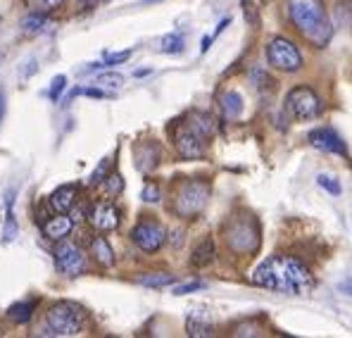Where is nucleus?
I'll return each instance as SVG.
<instances>
[{"instance_id":"nucleus-1","label":"nucleus","mask_w":352,"mask_h":338,"mask_svg":"<svg viewBox=\"0 0 352 338\" xmlns=\"http://www.w3.org/2000/svg\"><path fill=\"white\" fill-rule=\"evenodd\" d=\"M252 282L262 288L278 291V293L305 295L307 291H312L314 277L302 260L293 255H274L252 272Z\"/></svg>"},{"instance_id":"nucleus-2","label":"nucleus","mask_w":352,"mask_h":338,"mask_svg":"<svg viewBox=\"0 0 352 338\" xmlns=\"http://www.w3.org/2000/svg\"><path fill=\"white\" fill-rule=\"evenodd\" d=\"M288 19L305 39L317 48H326L333 36V24L329 19L322 0H288Z\"/></svg>"},{"instance_id":"nucleus-3","label":"nucleus","mask_w":352,"mask_h":338,"mask_svg":"<svg viewBox=\"0 0 352 338\" xmlns=\"http://www.w3.org/2000/svg\"><path fill=\"white\" fill-rule=\"evenodd\" d=\"M214 117L207 112H190L184 122L174 127L176 153L184 160H200L207 153V143L214 136Z\"/></svg>"},{"instance_id":"nucleus-4","label":"nucleus","mask_w":352,"mask_h":338,"mask_svg":"<svg viewBox=\"0 0 352 338\" xmlns=\"http://www.w3.org/2000/svg\"><path fill=\"white\" fill-rule=\"evenodd\" d=\"M86 324V312L74 303H67V300H60V303L50 305L48 312H45V324L43 329L38 331V336H53V338H69L81 334Z\"/></svg>"},{"instance_id":"nucleus-5","label":"nucleus","mask_w":352,"mask_h":338,"mask_svg":"<svg viewBox=\"0 0 352 338\" xmlns=\"http://www.w3.org/2000/svg\"><path fill=\"white\" fill-rule=\"evenodd\" d=\"M207 198H210V186L205 181H184L176 191L174 212L179 217H195L205 210Z\"/></svg>"},{"instance_id":"nucleus-6","label":"nucleus","mask_w":352,"mask_h":338,"mask_svg":"<svg viewBox=\"0 0 352 338\" xmlns=\"http://www.w3.org/2000/svg\"><path fill=\"white\" fill-rule=\"evenodd\" d=\"M286 110L298 122H309L322 114L324 103L309 86H295L286 96Z\"/></svg>"},{"instance_id":"nucleus-7","label":"nucleus","mask_w":352,"mask_h":338,"mask_svg":"<svg viewBox=\"0 0 352 338\" xmlns=\"http://www.w3.org/2000/svg\"><path fill=\"white\" fill-rule=\"evenodd\" d=\"M267 62L274 70L293 74V72H298L300 67H302V53H300L293 41L283 39V36H276V39H272L267 45Z\"/></svg>"},{"instance_id":"nucleus-8","label":"nucleus","mask_w":352,"mask_h":338,"mask_svg":"<svg viewBox=\"0 0 352 338\" xmlns=\"http://www.w3.org/2000/svg\"><path fill=\"white\" fill-rule=\"evenodd\" d=\"M226 241H229L231 251L252 253L260 246V233H257L255 222L245 220V217H234L229 222V229H226Z\"/></svg>"},{"instance_id":"nucleus-9","label":"nucleus","mask_w":352,"mask_h":338,"mask_svg":"<svg viewBox=\"0 0 352 338\" xmlns=\"http://www.w3.org/2000/svg\"><path fill=\"white\" fill-rule=\"evenodd\" d=\"M131 241L141 248L143 253H157L167 241V231L160 222L155 220H141L131 231Z\"/></svg>"},{"instance_id":"nucleus-10","label":"nucleus","mask_w":352,"mask_h":338,"mask_svg":"<svg viewBox=\"0 0 352 338\" xmlns=\"http://www.w3.org/2000/svg\"><path fill=\"white\" fill-rule=\"evenodd\" d=\"M55 267L65 277H79V274L86 272V255L79 246L65 241L55 251Z\"/></svg>"},{"instance_id":"nucleus-11","label":"nucleus","mask_w":352,"mask_h":338,"mask_svg":"<svg viewBox=\"0 0 352 338\" xmlns=\"http://www.w3.org/2000/svg\"><path fill=\"white\" fill-rule=\"evenodd\" d=\"M88 222L96 231L107 233V231H115L119 226V210L112 202H96V205L88 210Z\"/></svg>"},{"instance_id":"nucleus-12","label":"nucleus","mask_w":352,"mask_h":338,"mask_svg":"<svg viewBox=\"0 0 352 338\" xmlns=\"http://www.w3.org/2000/svg\"><path fill=\"white\" fill-rule=\"evenodd\" d=\"M309 143L314 148L324 150V153H333V155H348V148H345V141L340 138L338 131H333L331 127H319L309 134Z\"/></svg>"},{"instance_id":"nucleus-13","label":"nucleus","mask_w":352,"mask_h":338,"mask_svg":"<svg viewBox=\"0 0 352 338\" xmlns=\"http://www.w3.org/2000/svg\"><path fill=\"white\" fill-rule=\"evenodd\" d=\"M76 196H79V186H76V184H65V186H60V189H55L53 193H50V198H48L50 210L67 215V212H72V207H74Z\"/></svg>"},{"instance_id":"nucleus-14","label":"nucleus","mask_w":352,"mask_h":338,"mask_svg":"<svg viewBox=\"0 0 352 338\" xmlns=\"http://www.w3.org/2000/svg\"><path fill=\"white\" fill-rule=\"evenodd\" d=\"M72 226H74V220H72V217L62 215V212H55V217H50V220L43 224V233H45V238H50V241H65V238L72 233Z\"/></svg>"},{"instance_id":"nucleus-15","label":"nucleus","mask_w":352,"mask_h":338,"mask_svg":"<svg viewBox=\"0 0 352 338\" xmlns=\"http://www.w3.org/2000/svg\"><path fill=\"white\" fill-rule=\"evenodd\" d=\"M217 257V248H214V241L212 238H203V241L195 246L193 255H190V264H193L195 269H203L207 264H212Z\"/></svg>"},{"instance_id":"nucleus-16","label":"nucleus","mask_w":352,"mask_h":338,"mask_svg":"<svg viewBox=\"0 0 352 338\" xmlns=\"http://www.w3.org/2000/svg\"><path fill=\"white\" fill-rule=\"evenodd\" d=\"M91 253L93 257H96L98 264H102V267H112L115 264V253H112V246L105 241V236H96L91 241Z\"/></svg>"},{"instance_id":"nucleus-17","label":"nucleus","mask_w":352,"mask_h":338,"mask_svg":"<svg viewBox=\"0 0 352 338\" xmlns=\"http://www.w3.org/2000/svg\"><path fill=\"white\" fill-rule=\"evenodd\" d=\"M36 303L34 300H24V303H14L8 308V319L14 321V324H27V321L34 317Z\"/></svg>"},{"instance_id":"nucleus-18","label":"nucleus","mask_w":352,"mask_h":338,"mask_svg":"<svg viewBox=\"0 0 352 338\" xmlns=\"http://www.w3.org/2000/svg\"><path fill=\"white\" fill-rule=\"evenodd\" d=\"M186 334L193 338H210V336H214L217 331H214V324H210V321L188 317V321H186Z\"/></svg>"},{"instance_id":"nucleus-19","label":"nucleus","mask_w":352,"mask_h":338,"mask_svg":"<svg viewBox=\"0 0 352 338\" xmlns=\"http://www.w3.org/2000/svg\"><path fill=\"white\" fill-rule=\"evenodd\" d=\"M241 110H243V98H241V93L226 91L224 96H221V112H224V117L236 119L238 114H241Z\"/></svg>"},{"instance_id":"nucleus-20","label":"nucleus","mask_w":352,"mask_h":338,"mask_svg":"<svg viewBox=\"0 0 352 338\" xmlns=\"http://www.w3.org/2000/svg\"><path fill=\"white\" fill-rule=\"evenodd\" d=\"M184 48H186V41L181 34H167L160 41V53L164 55H179L184 53Z\"/></svg>"},{"instance_id":"nucleus-21","label":"nucleus","mask_w":352,"mask_h":338,"mask_svg":"<svg viewBox=\"0 0 352 338\" xmlns=\"http://www.w3.org/2000/svg\"><path fill=\"white\" fill-rule=\"evenodd\" d=\"M50 24L53 22L45 17V12H31L29 17L22 22V29L27 31V34H41V31H45Z\"/></svg>"},{"instance_id":"nucleus-22","label":"nucleus","mask_w":352,"mask_h":338,"mask_svg":"<svg viewBox=\"0 0 352 338\" xmlns=\"http://www.w3.org/2000/svg\"><path fill=\"white\" fill-rule=\"evenodd\" d=\"M176 282L174 274L167 272H157V274H146V277L138 279L141 286H148V288H164V286H172Z\"/></svg>"},{"instance_id":"nucleus-23","label":"nucleus","mask_w":352,"mask_h":338,"mask_svg":"<svg viewBox=\"0 0 352 338\" xmlns=\"http://www.w3.org/2000/svg\"><path fill=\"white\" fill-rule=\"evenodd\" d=\"M12 205H14V200H12V196L8 198V217H5V233H3V241L5 243H10V241H14V236H17V222H14V210H12Z\"/></svg>"},{"instance_id":"nucleus-24","label":"nucleus","mask_w":352,"mask_h":338,"mask_svg":"<svg viewBox=\"0 0 352 338\" xmlns=\"http://www.w3.org/2000/svg\"><path fill=\"white\" fill-rule=\"evenodd\" d=\"M317 184L322 186L326 193H331V196H340V193H343V189H340V181L336 179V176L319 174V176H317Z\"/></svg>"},{"instance_id":"nucleus-25","label":"nucleus","mask_w":352,"mask_h":338,"mask_svg":"<svg viewBox=\"0 0 352 338\" xmlns=\"http://www.w3.org/2000/svg\"><path fill=\"white\" fill-rule=\"evenodd\" d=\"M102 184H105V191H107V196H110V198H115V196H119L124 191V179L117 174V171H112V174L107 176Z\"/></svg>"},{"instance_id":"nucleus-26","label":"nucleus","mask_w":352,"mask_h":338,"mask_svg":"<svg viewBox=\"0 0 352 338\" xmlns=\"http://www.w3.org/2000/svg\"><path fill=\"white\" fill-rule=\"evenodd\" d=\"M107 176H110V158H105L100 165H98L96 171L91 174V179H88V184H91V186H98V184H102V181H105Z\"/></svg>"},{"instance_id":"nucleus-27","label":"nucleus","mask_w":352,"mask_h":338,"mask_svg":"<svg viewBox=\"0 0 352 338\" xmlns=\"http://www.w3.org/2000/svg\"><path fill=\"white\" fill-rule=\"evenodd\" d=\"M27 3L34 8V12H50V10L60 8L65 0H27Z\"/></svg>"},{"instance_id":"nucleus-28","label":"nucleus","mask_w":352,"mask_h":338,"mask_svg":"<svg viewBox=\"0 0 352 338\" xmlns=\"http://www.w3.org/2000/svg\"><path fill=\"white\" fill-rule=\"evenodd\" d=\"M98 84L100 86H107V88H119L124 84V76L122 74H112V72H107V74H100L98 76Z\"/></svg>"},{"instance_id":"nucleus-29","label":"nucleus","mask_w":352,"mask_h":338,"mask_svg":"<svg viewBox=\"0 0 352 338\" xmlns=\"http://www.w3.org/2000/svg\"><path fill=\"white\" fill-rule=\"evenodd\" d=\"M65 86H67V79L65 76H55L53 79V84H50V101H60V96H62V91H65Z\"/></svg>"},{"instance_id":"nucleus-30","label":"nucleus","mask_w":352,"mask_h":338,"mask_svg":"<svg viewBox=\"0 0 352 338\" xmlns=\"http://www.w3.org/2000/svg\"><path fill=\"white\" fill-rule=\"evenodd\" d=\"M131 57V50H122V53H112L105 57V67H115V65H122Z\"/></svg>"},{"instance_id":"nucleus-31","label":"nucleus","mask_w":352,"mask_h":338,"mask_svg":"<svg viewBox=\"0 0 352 338\" xmlns=\"http://www.w3.org/2000/svg\"><path fill=\"white\" fill-rule=\"evenodd\" d=\"M141 198H143L146 202H157V200H160V189H157L155 184H146V186H143Z\"/></svg>"},{"instance_id":"nucleus-32","label":"nucleus","mask_w":352,"mask_h":338,"mask_svg":"<svg viewBox=\"0 0 352 338\" xmlns=\"http://www.w3.org/2000/svg\"><path fill=\"white\" fill-rule=\"evenodd\" d=\"M205 284L203 282H193V284H184V286H176L174 295H186V293H193V291H203Z\"/></svg>"},{"instance_id":"nucleus-33","label":"nucleus","mask_w":352,"mask_h":338,"mask_svg":"<svg viewBox=\"0 0 352 338\" xmlns=\"http://www.w3.org/2000/svg\"><path fill=\"white\" fill-rule=\"evenodd\" d=\"M102 3H110V0H76V5H79V8H84V10L98 8V5H102Z\"/></svg>"},{"instance_id":"nucleus-34","label":"nucleus","mask_w":352,"mask_h":338,"mask_svg":"<svg viewBox=\"0 0 352 338\" xmlns=\"http://www.w3.org/2000/svg\"><path fill=\"white\" fill-rule=\"evenodd\" d=\"M81 93H86V96H91V98H107V93L105 91H98V88H84Z\"/></svg>"},{"instance_id":"nucleus-35","label":"nucleus","mask_w":352,"mask_h":338,"mask_svg":"<svg viewBox=\"0 0 352 338\" xmlns=\"http://www.w3.org/2000/svg\"><path fill=\"white\" fill-rule=\"evenodd\" d=\"M340 291H343L345 295H352V279H345V282L340 284Z\"/></svg>"},{"instance_id":"nucleus-36","label":"nucleus","mask_w":352,"mask_h":338,"mask_svg":"<svg viewBox=\"0 0 352 338\" xmlns=\"http://www.w3.org/2000/svg\"><path fill=\"white\" fill-rule=\"evenodd\" d=\"M174 236H176V238H174V246L179 248L181 243H184V231H174Z\"/></svg>"},{"instance_id":"nucleus-37","label":"nucleus","mask_w":352,"mask_h":338,"mask_svg":"<svg viewBox=\"0 0 352 338\" xmlns=\"http://www.w3.org/2000/svg\"><path fill=\"white\" fill-rule=\"evenodd\" d=\"M0 119H3V96H0Z\"/></svg>"},{"instance_id":"nucleus-38","label":"nucleus","mask_w":352,"mask_h":338,"mask_svg":"<svg viewBox=\"0 0 352 338\" xmlns=\"http://www.w3.org/2000/svg\"><path fill=\"white\" fill-rule=\"evenodd\" d=\"M148 3H153V0H148Z\"/></svg>"}]
</instances>
